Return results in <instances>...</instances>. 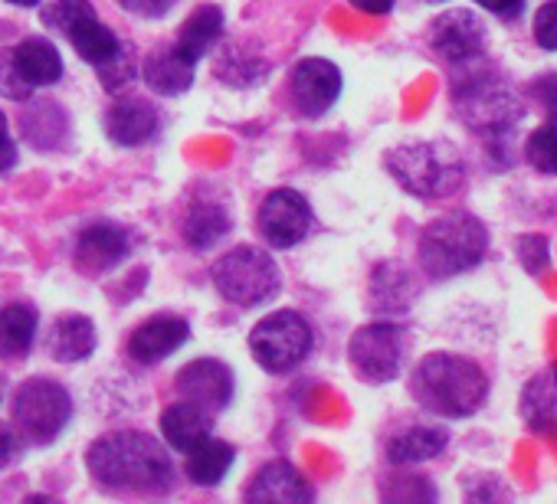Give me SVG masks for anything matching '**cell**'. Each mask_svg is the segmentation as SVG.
Segmentation results:
<instances>
[{
    "label": "cell",
    "mask_w": 557,
    "mask_h": 504,
    "mask_svg": "<svg viewBox=\"0 0 557 504\" xmlns=\"http://www.w3.org/2000/svg\"><path fill=\"white\" fill-rule=\"evenodd\" d=\"M89 471L109 491L151 494L171 484V458L158 439L145 432H109L89 449Z\"/></svg>",
    "instance_id": "1"
},
{
    "label": "cell",
    "mask_w": 557,
    "mask_h": 504,
    "mask_svg": "<svg viewBox=\"0 0 557 504\" xmlns=\"http://www.w3.org/2000/svg\"><path fill=\"white\" fill-rule=\"evenodd\" d=\"M410 393L430 413L446 419H462L479 413L482 403L488 400V377L469 357L426 354L410 377Z\"/></svg>",
    "instance_id": "2"
},
{
    "label": "cell",
    "mask_w": 557,
    "mask_h": 504,
    "mask_svg": "<svg viewBox=\"0 0 557 504\" xmlns=\"http://www.w3.org/2000/svg\"><path fill=\"white\" fill-rule=\"evenodd\" d=\"M391 177L413 197L443 200L453 197L466 180L462 154L446 141H413L387 151L384 158Z\"/></svg>",
    "instance_id": "3"
},
{
    "label": "cell",
    "mask_w": 557,
    "mask_h": 504,
    "mask_svg": "<svg viewBox=\"0 0 557 504\" xmlns=\"http://www.w3.org/2000/svg\"><path fill=\"white\" fill-rule=\"evenodd\" d=\"M488 252V229L469 213L433 219L420 236V266L430 279H453L479 266Z\"/></svg>",
    "instance_id": "4"
},
{
    "label": "cell",
    "mask_w": 557,
    "mask_h": 504,
    "mask_svg": "<svg viewBox=\"0 0 557 504\" xmlns=\"http://www.w3.org/2000/svg\"><path fill=\"white\" fill-rule=\"evenodd\" d=\"M462 66H466V73L453 89L459 118L482 135H502L511 125H518L521 102L508 89V83L492 66H472V60Z\"/></svg>",
    "instance_id": "5"
},
{
    "label": "cell",
    "mask_w": 557,
    "mask_h": 504,
    "mask_svg": "<svg viewBox=\"0 0 557 504\" xmlns=\"http://www.w3.org/2000/svg\"><path fill=\"white\" fill-rule=\"evenodd\" d=\"M213 286L226 302H233L239 308H252V305L275 299L278 269H275L272 256H265L262 249L239 245V249H230L226 256L216 260Z\"/></svg>",
    "instance_id": "6"
},
{
    "label": "cell",
    "mask_w": 557,
    "mask_h": 504,
    "mask_svg": "<svg viewBox=\"0 0 557 504\" xmlns=\"http://www.w3.org/2000/svg\"><path fill=\"white\" fill-rule=\"evenodd\" d=\"M73 400L57 380L34 377L14 396V429L30 445H50L70 423Z\"/></svg>",
    "instance_id": "7"
},
{
    "label": "cell",
    "mask_w": 557,
    "mask_h": 504,
    "mask_svg": "<svg viewBox=\"0 0 557 504\" xmlns=\"http://www.w3.org/2000/svg\"><path fill=\"white\" fill-rule=\"evenodd\" d=\"M252 361L269 374H286L306 361L312 351V328L296 312H275L262 318L249 335Z\"/></svg>",
    "instance_id": "8"
},
{
    "label": "cell",
    "mask_w": 557,
    "mask_h": 504,
    "mask_svg": "<svg viewBox=\"0 0 557 504\" xmlns=\"http://www.w3.org/2000/svg\"><path fill=\"white\" fill-rule=\"evenodd\" d=\"M404 354H407V335L391 322H374L358 328L348 344V361L364 383H391L404 367Z\"/></svg>",
    "instance_id": "9"
},
{
    "label": "cell",
    "mask_w": 557,
    "mask_h": 504,
    "mask_svg": "<svg viewBox=\"0 0 557 504\" xmlns=\"http://www.w3.org/2000/svg\"><path fill=\"white\" fill-rule=\"evenodd\" d=\"M312 229V206L302 193L283 187L272 190L259 206V232L269 245L289 249L299 245Z\"/></svg>",
    "instance_id": "10"
},
{
    "label": "cell",
    "mask_w": 557,
    "mask_h": 504,
    "mask_svg": "<svg viewBox=\"0 0 557 504\" xmlns=\"http://www.w3.org/2000/svg\"><path fill=\"white\" fill-rule=\"evenodd\" d=\"M430 43L446 63L462 66V63L479 60L485 53V27L472 11L453 8V11H446V14H440L433 21Z\"/></svg>",
    "instance_id": "11"
},
{
    "label": "cell",
    "mask_w": 557,
    "mask_h": 504,
    "mask_svg": "<svg viewBox=\"0 0 557 504\" xmlns=\"http://www.w3.org/2000/svg\"><path fill=\"white\" fill-rule=\"evenodd\" d=\"M289 92H293V105L302 115L319 118V115H325L338 102V96H342V73L329 60H302L293 70Z\"/></svg>",
    "instance_id": "12"
},
{
    "label": "cell",
    "mask_w": 557,
    "mask_h": 504,
    "mask_svg": "<svg viewBox=\"0 0 557 504\" xmlns=\"http://www.w3.org/2000/svg\"><path fill=\"white\" fill-rule=\"evenodd\" d=\"M181 400L200 406L203 413H220L233 400V374L223 361H194L174 380Z\"/></svg>",
    "instance_id": "13"
},
{
    "label": "cell",
    "mask_w": 557,
    "mask_h": 504,
    "mask_svg": "<svg viewBox=\"0 0 557 504\" xmlns=\"http://www.w3.org/2000/svg\"><path fill=\"white\" fill-rule=\"evenodd\" d=\"M246 501L252 504H306L312 501V488L302 478L299 468H293L289 462H269L265 468L256 471Z\"/></svg>",
    "instance_id": "14"
},
{
    "label": "cell",
    "mask_w": 557,
    "mask_h": 504,
    "mask_svg": "<svg viewBox=\"0 0 557 504\" xmlns=\"http://www.w3.org/2000/svg\"><path fill=\"white\" fill-rule=\"evenodd\" d=\"M190 338V328L177 315H154L148 318L132 338H128V354L138 364H158L168 354H174L184 341Z\"/></svg>",
    "instance_id": "15"
},
{
    "label": "cell",
    "mask_w": 557,
    "mask_h": 504,
    "mask_svg": "<svg viewBox=\"0 0 557 504\" xmlns=\"http://www.w3.org/2000/svg\"><path fill=\"white\" fill-rule=\"evenodd\" d=\"M128 252V232L112 223L89 226L76 242V266L89 276H99L112 266H119Z\"/></svg>",
    "instance_id": "16"
},
{
    "label": "cell",
    "mask_w": 557,
    "mask_h": 504,
    "mask_svg": "<svg viewBox=\"0 0 557 504\" xmlns=\"http://www.w3.org/2000/svg\"><path fill=\"white\" fill-rule=\"evenodd\" d=\"M106 128H109V138L115 144H125V148H135V144H145L154 131H158V112L151 102L145 99H119L109 115H106Z\"/></svg>",
    "instance_id": "17"
},
{
    "label": "cell",
    "mask_w": 557,
    "mask_h": 504,
    "mask_svg": "<svg viewBox=\"0 0 557 504\" xmlns=\"http://www.w3.org/2000/svg\"><path fill=\"white\" fill-rule=\"evenodd\" d=\"M417 299V279L400 263H381L371 276V305L384 315L407 312Z\"/></svg>",
    "instance_id": "18"
},
{
    "label": "cell",
    "mask_w": 557,
    "mask_h": 504,
    "mask_svg": "<svg viewBox=\"0 0 557 504\" xmlns=\"http://www.w3.org/2000/svg\"><path fill=\"white\" fill-rule=\"evenodd\" d=\"M145 83L161 96H181L194 83V60H187L177 47L154 50L145 63Z\"/></svg>",
    "instance_id": "19"
},
{
    "label": "cell",
    "mask_w": 557,
    "mask_h": 504,
    "mask_svg": "<svg viewBox=\"0 0 557 504\" xmlns=\"http://www.w3.org/2000/svg\"><path fill=\"white\" fill-rule=\"evenodd\" d=\"M14 63L30 86H53L63 76V60H60L57 47L44 37L21 40L14 47Z\"/></svg>",
    "instance_id": "20"
},
{
    "label": "cell",
    "mask_w": 557,
    "mask_h": 504,
    "mask_svg": "<svg viewBox=\"0 0 557 504\" xmlns=\"http://www.w3.org/2000/svg\"><path fill=\"white\" fill-rule=\"evenodd\" d=\"M96 351V328L86 315H63L50 331V354L63 364L86 361Z\"/></svg>",
    "instance_id": "21"
},
{
    "label": "cell",
    "mask_w": 557,
    "mask_h": 504,
    "mask_svg": "<svg viewBox=\"0 0 557 504\" xmlns=\"http://www.w3.org/2000/svg\"><path fill=\"white\" fill-rule=\"evenodd\" d=\"M161 432H164V439H168L171 449L187 452V449H194L200 439L210 436V423H207V413H203L200 406H194V403L184 400V403H174V406L164 410V416H161Z\"/></svg>",
    "instance_id": "22"
},
{
    "label": "cell",
    "mask_w": 557,
    "mask_h": 504,
    "mask_svg": "<svg viewBox=\"0 0 557 504\" xmlns=\"http://www.w3.org/2000/svg\"><path fill=\"white\" fill-rule=\"evenodd\" d=\"M223 34V14H220V8H213V4H200L187 21H184V27H181V34H177V50L187 56V60H200L213 43H216V37Z\"/></svg>",
    "instance_id": "23"
},
{
    "label": "cell",
    "mask_w": 557,
    "mask_h": 504,
    "mask_svg": "<svg viewBox=\"0 0 557 504\" xmlns=\"http://www.w3.org/2000/svg\"><path fill=\"white\" fill-rule=\"evenodd\" d=\"M230 232V213L220 200H197L184 219V239L194 249H207Z\"/></svg>",
    "instance_id": "24"
},
{
    "label": "cell",
    "mask_w": 557,
    "mask_h": 504,
    "mask_svg": "<svg viewBox=\"0 0 557 504\" xmlns=\"http://www.w3.org/2000/svg\"><path fill=\"white\" fill-rule=\"evenodd\" d=\"M446 449V432L436 426H413L387 442V458L394 465H417L426 458H436Z\"/></svg>",
    "instance_id": "25"
},
{
    "label": "cell",
    "mask_w": 557,
    "mask_h": 504,
    "mask_svg": "<svg viewBox=\"0 0 557 504\" xmlns=\"http://www.w3.org/2000/svg\"><path fill=\"white\" fill-rule=\"evenodd\" d=\"M37 335V312L30 305H8L0 308V357L21 361Z\"/></svg>",
    "instance_id": "26"
},
{
    "label": "cell",
    "mask_w": 557,
    "mask_h": 504,
    "mask_svg": "<svg viewBox=\"0 0 557 504\" xmlns=\"http://www.w3.org/2000/svg\"><path fill=\"white\" fill-rule=\"evenodd\" d=\"M184 455H187V478L194 484H220L233 465V449L220 439H210V436L200 439Z\"/></svg>",
    "instance_id": "27"
},
{
    "label": "cell",
    "mask_w": 557,
    "mask_h": 504,
    "mask_svg": "<svg viewBox=\"0 0 557 504\" xmlns=\"http://www.w3.org/2000/svg\"><path fill=\"white\" fill-rule=\"evenodd\" d=\"M70 40H73V47H76V53L89 63V66H106L119 50H122V43H119V37L109 30V27H102L99 24V17H86L83 24H76L70 34H66Z\"/></svg>",
    "instance_id": "28"
},
{
    "label": "cell",
    "mask_w": 557,
    "mask_h": 504,
    "mask_svg": "<svg viewBox=\"0 0 557 504\" xmlns=\"http://www.w3.org/2000/svg\"><path fill=\"white\" fill-rule=\"evenodd\" d=\"M524 158L534 171L541 174H557V125H544L537 131H531L528 144H524Z\"/></svg>",
    "instance_id": "29"
},
{
    "label": "cell",
    "mask_w": 557,
    "mask_h": 504,
    "mask_svg": "<svg viewBox=\"0 0 557 504\" xmlns=\"http://www.w3.org/2000/svg\"><path fill=\"white\" fill-rule=\"evenodd\" d=\"M86 17H96L89 0H53V4L44 8V24L57 34H70Z\"/></svg>",
    "instance_id": "30"
},
{
    "label": "cell",
    "mask_w": 557,
    "mask_h": 504,
    "mask_svg": "<svg viewBox=\"0 0 557 504\" xmlns=\"http://www.w3.org/2000/svg\"><path fill=\"white\" fill-rule=\"evenodd\" d=\"M30 92H34V86L21 76L17 63H14V50H0V96L24 102V99H30Z\"/></svg>",
    "instance_id": "31"
},
{
    "label": "cell",
    "mask_w": 557,
    "mask_h": 504,
    "mask_svg": "<svg viewBox=\"0 0 557 504\" xmlns=\"http://www.w3.org/2000/svg\"><path fill=\"white\" fill-rule=\"evenodd\" d=\"M135 76H138V70H135V63L128 60L125 50H119L106 66H99V79H102L106 92H122L125 86L135 83Z\"/></svg>",
    "instance_id": "32"
},
{
    "label": "cell",
    "mask_w": 557,
    "mask_h": 504,
    "mask_svg": "<svg viewBox=\"0 0 557 504\" xmlns=\"http://www.w3.org/2000/svg\"><path fill=\"white\" fill-rule=\"evenodd\" d=\"M534 40L541 50H557V0H547V4L537 11L534 17Z\"/></svg>",
    "instance_id": "33"
},
{
    "label": "cell",
    "mask_w": 557,
    "mask_h": 504,
    "mask_svg": "<svg viewBox=\"0 0 557 504\" xmlns=\"http://www.w3.org/2000/svg\"><path fill=\"white\" fill-rule=\"evenodd\" d=\"M518 252H521V263H524V269L528 273H544L547 269V239H541V236H524L521 242H518Z\"/></svg>",
    "instance_id": "34"
},
{
    "label": "cell",
    "mask_w": 557,
    "mask_h": 504,
    "mask_svg": "<svg viewBox=\"0 0 557 504\" xmlns=\"http://www.w3.org/2000/svg\"><path fill=\"white\" fill-rule=\"evenodd\" d=\"M21 449H24V439L14 426H4L0 423V468H8L21 458Z\"/></svg>",
    "instance_id": "35"
},
{
    "label": "cell",
    "mask_w": 557,
    "mask_h": 504,
    "mask_svg": "<svg viewBox=\"0 0 557 504\" xmlns=\"http://www.w3.org/2000/svg\"><path fill=\"white\" fill-rule=\"evenodd\" d=\"M119 4H122L125 11L138 14V17L154 21V17H164V14L177 4V0H119Z\"/></svg>",
    "instance_id": "36"
},
{
    "label": "cell",
    "mask_w": 557,
    "mask_h": 504,
    "mask_svg": "<svg viewBox=\"0 0 557 504\" xmlns=\"http://www.w3.org/2000/svg\"><path fill=\"white\" fill-rule=\"evenodd\" d=\"M537 99H541V105H544V112L550 115V122H557V76H544L541 83H537Z\"/></svg>",
    "instance_id": "37"
},
{
    "label": "cell",
    "mask_w": 557,
    "mask_h": 504,
    "mask_svg": "<svg viewBox=\"0 0 557 504\" xmlns=\"http://www.w3.org/2000/svg\"><path fill=\"white\" fill-rule=\"evenodd\" d=\"M475 4L485 8L495 17H518L521 8H524V0H475Z\"/></svg>",
    "instance_id": "38"
},
{
    "label": "cell",
    "mask_w": 557,
    "mask_h": 504,
    "mask_svg": "<svg viewBox=\"0 0 557 504\" xmlns=\"http://www.w3.org/2000/svg\"><path fill=\"white\" fill-rule=\"evenodd\" d=\"M351 4L361 11V14H374V17H381V14H387L397 0H351Z\"/></svg>",
    "instance_id": "39"
},
{
    "label": "cell",
    "mask_w": 557,
    "mask_h": 504,
    "mask_svg": "<svg viewBox=\"0 0 557 504\" xmlns=\"http://www.w3.org/2000/svg\"><path fill=\"white\" fill-rule=\"evenodd\" d=\"M14 164H17V148H14V141L8 138V141H0V174L11 171Z\"/></svg>",
    "instance_id": "40"
},
{
    "label": "cell",
    "mask_w": 557,
    "mask_h": 504,
    "mask_svg": "<svg viewBox=\"0 0 557 504\" xmlns=\"http://www.w3.org/2000/svg\"><path fill=\"white\" fill-rule=\"evenodd\" d=\"M8 4H14V8H37L40 0H8Z\"/></svg>",
    "instance_id": "41"
},
{
    "label": "cell",
    "mask_w": 557,
    "mask_h": 504,
    "mask_svg": "<svg viewBox=\"0 0 557 504\" xmlns=\"http://www.w3.org/2000/svg\"><path fill=\"white\" fill-rule=\"evenodd\" d=\"M0 141H8V118H4V112H0Z\"/></svg>",
    "instance_id": "42"
},
{
    "label": "cell",
    "mask_w": 557,
    "mask_h": 504,
    "mask_svg": "<svg viewBox=\"0 0 557 504\" xmlns=\"http://www.w3.org/2000/svg\"><path fill=\"white\" fill-rule=\"evenodd\" d=\"M4 390H8V380H4V374H0V403H4Z\"/></svg>",
    "instance_id": "43"
},
{
    "label": "cell",
    "mask_w": 557,
    "mask_h": 504,
    "mask_svg": "<svg viewBox=\"0 0 557 504\" xmlns=\"http://www.w3.org/2000/svg\"><path fill=\"white\" fill-rule=\"evenodd\" d=\"M430 4H446V0H430Z\"/></svg>",
    "instance_id": "44"
}]
</instances>
